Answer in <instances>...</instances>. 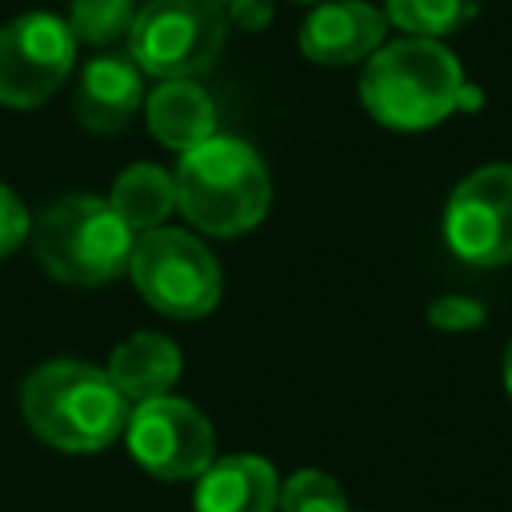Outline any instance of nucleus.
Returning a JSON list of instances; mask_svg holds the SVG:
<instances>
[{
    "mask_svg": "<svg viewBox=\"0 0 512 512\" xmlns=\"http://www.w3.org/2000/svg\"><path fill=\"white\" fill-rule=\"evenodd\" d=\"M124 436L132 460L160 480H196L216 460L212 420L180 396L140 400L128 412Z\"/></svg>",
    "mask_w": 512,
    "mask_h": 512,
    "instance_id": "0eeeda50",
    "label": "nucleus"
},
{
    "mask_svg": "<svg viewBox=\"0 0 512 512\" xmlns=\"http://www.w3.org/2000/svg\"><path fill=\"white\" fill-rule=\"evenodd\" d=\"M144 104V72L128 52L92 56L80 72L76 116L92 132H120Z\"/></svg>",
    "mask_w": 512,
    "mask_h": 512,
    "instance_id": "9b49d317",
    "label": "nucleus"
},
{
    "mask_svg": "<svg viewBox=\"0 0 512 512\" xmlns=\"http://www.w3.org/2000/svg\"><path fill=\"white\" fill-rule=\"evenodd\" d=\"M128 272L136 292L172 320L208 316L220 300V264L180 228H148L132 240Z\"/></svg>",
    "mask_w": 512,
    "mask_h": 512,
    "instance_id": "423d86ee",
    "label": "nucleus"
},
{
    "mask_svg": "<svg viewBox=\"0 0 512 512\" xmlns=\"http://www.w3.org/2000/svg\"><path fill=\"white\" fill-rule=\"evenodd\" d=\"M480 4L484 0H384L388 20L424 40H440V36L464 28L480 12Z\"/></svg>",
    "mask_w": 512,
    "mask_h": 512,
    "instance_id": "dca6fc26",
    "label": "nucleus"
},
{
    "mask_svg": "<svg viewBox=\"0 0 512 512\" xmlns=\"http://www.w3.org/2000/svg\"><path fill=\"white\" fill-rule=\"evenodd\" d=\"M384 32H388V16H380L372 4H364V0H336V4H320L304 20L300 52L312 64L340 68V64H356L368 52H376Z\"/></svg>",
    "mask_w": 512,
    "mask_h": 512,
    "instance_id": "9d476101",
    "label": "nucleus"
},
{
    "mask_svg": "<svg viewBox=\"0 0 512 512\" xmlns=\"http://www.w3.org/2000/svg\"><path fill=\"white\" fill-rule=\"evenodd\" d=\"M360 100L384 128L420 132L456 112L464 100V76L440 40L404 36L368 56Z\"/></svg>",
    "mask_w": 512,
    "mask_h": 512,
    "instance_id": "f03ea898",
    "label": "nucleus"
},
{
    "mask_svg": "<svg viewBox=\"0 0 512 512\" xmlns=\"http://www.w3.org/2000/svg\"><path fill=\"white\" fill-rule=\"evenodd\" d=\"M108 204L140 236L148 228H160L164 216L176 208V180L156 164H132L116 176Z\"/></svg>",
    "mask_w": 512,
    "mask_h": 512,
    "instance_id": "2eb2a0df",
    "label": "nucleus"
},
{
    "mask_svg": "<svg viewBox=\"0 0 512 512\" xmlns=\"http://www.w3.org/2000/svg\"><path fill=\"white\" fill-rule=\"evenodd\" d=\"M504 384H508V396H512V340H508V352H504Z\"/></svg>",
    "mask_w": 512,
    "mask_h": 512,
    "instance_id": "412c9836",
    "label": "nucleus"
},
{
    "mask_svg": "<svg viewBox=\"0 0 512 512\" xmlns=\"http://www.w3.org/2000/svg\"><path fill=\"white\" fill-rule=\"evenodd\" d=\"M276 500H280L276 468L252 452L212 460L196 476V492H192L196 512H276Z\"/></svg>",
    "mask_w": 512,
    "mask_h": 512,
    "instance_id": "f8f14e48",
    "label": "nucleus"
},
{
    "mask_svg": "<svg viewBox=\"0 0 512 512\" xmlns=\"http://www.w3.org/2000/svg\"><path fill=\"white\" fill-rule=\"evenodd\" d=\"M76 36L68 20L48 12L16 16L0 28V104L36 108L72 72Z\"/></svg>",
    "mask_w": 512,
    "mask_h": 512,
    "instance_id": "6e6552de",
    "label": "nucleus"
},
{
    "mask_svg": "<svg viewBox=\"0 0 512 512\" xmlns=\"http://www.w3.org/2000/svg\"><path fill=\"white\" fill-rule=\"evenodd\" d=\"M132 20H136V0H76L68 12L72 36L84 44H96V48L128 40Z\"/></svg>",
    "mask_w": 512,
    "mask_h": 512,
    "instance_id": "f3484780",
    "label": "nucleus"
},
{
    "mask_svg": "<svg viewBox=\"0 0 512 512\" xmlns=\"http://www.w3.org/2000/svg\"><path fill=\"white\" fill-rule=\"evenodd\" d=\"M144 116L152 136L176 152H188L216 136V108L196 80H160V88L144 96Z\"/></svg>",
    "mask_w": 512,
    "mask_h": 512,
    "instance_id": "ddd939ff",
    "label": "nucleus"
},
{
    "mask_svg": "<svg viewBox=\"0 0 512 512\" xmlns=\"http://www.w3.org/2000/svg\"><path fill=\"white\" fill-rule=\"evenodd\" d=\"M180 368H184L180 348L168 336H160V332H136V336H128L124 344L112 348L104 372L120 388L124 400L140 404V400L168 396V388L176 384Z\"/></svg>",
    "mask_w": 512,
    "mask_h": 512,
    "instance_id": "4468645a",
    "label": "nucleus"
},
{
    "mask_svg": "<svg viewBox=\"0 0 512 512\" xmlns=\"http://www.w3.org/2000/svg\"><path fill=\"white\" fill-rule=\"evenodd\" d=\"M24 232H28V212L16 200V192L0 184V260L24 240Z\"/></svg>",
    "mask_w": 512,
    "mask_h": 512,
    "instance_id": "aec40b11",
    "label": "nucleus"
},
{
    "mask_svg": "<svg viewBox=\"0 0 512 512\" xmlns=\"http://www.w3.org/2000/svg\"><path fill=\"white\" fill-rule=\"evenodd\" d=\"M280 512H348L344 488L320 472V468H300L280 484Z\"/></svg>",
    "mask_w": 512,
    "mask_h": 512,
    "instance_id": "a211bd4d",
    "label": "nucleus"
},
{
    "mask_svg": "<svg viewBox=\"0 0 512 512\" xmlns=\"http://www.w3.org/2000/svg\"><path fill=\"white\" fill-rule=\"evenodd\" d=\"M28 428L60 452H100L128 424V400L104 368L84 360H48L20 388Z\"/></svg>",
    "mask_w": 512,
    "mask_h": 512,
    "instance_id": "f257e3e1",
    "label": "nucleus"
},
{
    "mask_svg": "<svg viewBox=\"0 0 512 512\" xmlns=\"http://www.w3.org/2000/svg\"><path fill=\"white\" fill-rule=\"evenodd\" d=\"M444 240L464 264H512V164H484L452 188Z\"/></svg>",
    "mask_w": 512,
    "mask_h": 512,
    "instance_id": "1a4fd4ad",
    "label": "nucleus"
},
{
    "mask_svg": "<svg viewBox=\"0 0 512 512\" xmlns=\"http://www.w3.org/2000/svg\"><path fill=\"white\" fill-rule=\"evenodd\" d=\"M224 28L216 0H148L128 28V56L144 76L192 80L216 64Z\"/></svg>",
    "mask_w": 512,
    "mask_h": 512,
    "instance_id": "39448f33",
    "label": "nucleus"
},
{
    "mask_svg": "<svg viewBox=\"0 0 512 512\" xmlns=\"http://www.w3.org/2000/svg\"><path fill=\"white\" fill-rule=\"evenodd\" d=\"M296 4H324V0H296Z\"/></svg>",
    "mask_w": 512,
    "mask_h": 512,
    "instance_id": "4be33fe9",
    "label": "nucleus"
},
{
    "mask_svg": "<svg viewBox=\"0 0 512 512\" xmlns=\"http://www.w3.org/2000/svg\"><path fill=\"white\" fill-rule=\"evenodd\" d=\"M172 180L176 208L208 236H240L256 228L272 200L264 160L236 136H208L188 148Z\"/></svg>",
    "mask_w": 512,
    "mask_h": 512,
    "instance_id": "7ed1b4c3",
    "label": "nucleus"
},
{
    "mask_svg": "<svg viewBox=\"0 0 512 512\" xmlns=\"http://www.w3.org/2000/svg\"><path fill=\"white\" fill-rule=\"evenodd\" d=\"M216 4H220V0H216ZM228 4H232V0H228Z\"/></svg>",
    "mask_w": 512,
    "mask_h": 512,
    "instance_id": "5701e85b",
    "label": "nucleus"
},
{
    "mask_svg": "<svg viewBox=\"0 0 512 512\" xmlns=\"http://www.w3.org/2000/svg\"><path fill=\"white\" fill-rule=\"evenodd\" d=\"M428 324L444 328V332H468L484 324V304L468 300V296H440L428 304Z\"/></svg>",
    "mask_w": 512,
    "mask_h": 512,
    "instance_id": "6ab92c4d",
    "label": "nucleus"
},
{
    "mask_svg": "<svg viewBox=\"0 0 512 512\" xmlns=\"http://www.w3.org/2000/svg\"><path fill=\"white\" fill-rule=\"evenodd\" d=\"M136 232L100 196H64L32 228L36 260L60 284L96 288L128 268Z\"/></svg>",
    "mask_w": 512,
    "mask_h": 512,
    "instance_id": "20e7f679",
    "label": "nucleus"
}]
</instances>
